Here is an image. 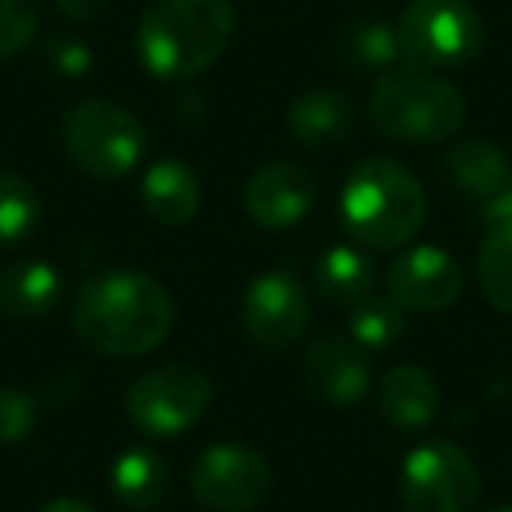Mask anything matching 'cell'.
<instances>
[{"mask_svg":"<svg viewBox=\"0 0 512 512\" xmlns=\"http://www.w3.org/2000/svg\"><path fill=\"white\" fill-rule=\"evenodd\" d=\"M60 137L71 162L95 179H120L134 172L148 148V130L141 120L106 99H88L67 109Z\"/></svg>","mask_w":512,"mask_h":512,"instance_id":"5b68a950","label":"cell"},{"mask_svg":"<svg viewBox=\"0 0 512 512\" xmlns=\"http://www.w3.org/2000/svg\"><path fill=\"white\" fill-rule=\"evenodd\" d=\"M288 134L302 144V148H330L341 144L355 130V109L341 92L330 88H309L292 102L285 116Z\"/></svg>","mask_w":512,"mask_h":512,"instance_id":"5bb4252c","label":"cell"},{"mask_svg":"<svg viewBox=\"0 0 512 512\" xmlns=\"http://www.w3.org/2000/svg\"><path fill=\"white\" fill-rule=\"evenodd\" d=\"M467 120V102L432 71H390L372 88V123L404 144L449 141Z\"/></svg>","mask_w":512,"mask_h":512,"instance_id":"277c9868","label":"cell"},{"mask_svg":"<svg viewBox=\"0 0 512 512\" xmlns=\"http://www.w3.org/2000/svg\"><path fill=\"white\" fill-rule=\"evenodd\" d=\"M446 179L470 200H488L505 183H512L509 158L495 141H460L446 155Z\"/></svg>","mask_w":512,"mask_h":512,"instance_id":"ac0fdd59","label":"cell"},{"mask_svg":"<svg viewBox=\"0 0 512 512\" xmlns=\"http://www.w3.org/2000/svg\"><path fill=\"white\" fill-rule=\"evenodd\" d=\"M172 320V295L162 281L141 271L99 274L74 299V330L99 355H148L169 337Z\"/></svg>","mask_w":512,"mask_h":512,"instance_id":"6da1fadb","label":"cell"},{"mask_svg":"<svg viewBox=\"0 0 512 512\" xmlns=\"http://www.w3.org/2000/svg\"><path fill=\"white\" fill-rule=\"evenodd\" d=\"M242 323L260 348L285 351L306 337L309 323H313V306H309L306 288L295 281V274L267 271L246 288Z\"/></svg>","mask_w":512,"mask_h":512,"instance_id":"30bf717a","label":"cell"},{"mask_svg":"<svg viewBox=\"0 0 512 512\" xmlns=\"http://www.w3.org/2000/svg\"><path fill=\"white\" fill-rule=\"evenodd\" d=\"M190 488L211 512H249L271 491V463L239 442H218L200 453L190 470Z\"/></svg>","mask_w":512,"mask_h":512,"instance_id":"9c48e42d","label":"cell"},{"mask_svg":"<svg viewBox=\"0 0 512 512\" xmlns=\"http://www.w3.org/2000/svg\"><path fill=\"white\" fill-rule=\"evenodd\" d=\"M337 57L351 71H386L400 60L397 29L383 18H358L337 39Z\"/></svg>","mask_w":512,"mask_h":512,"instance_id":"44dd1931","label":"cell"},{"mask_svg":"<svg viewBox=\"0 0 512 512\" xmlns=\"http://www.w3.org/2000/svg\"><path fill=\"white\" fill-rule=\"evenodd\" d=\"M372 281H376V267L372 260L355 246H330L327 253L316 260L313 267V285L327 302L337 306H355L369 295Z\"/></svg>","mask_w":512,"mask_h":512,"instance_id":"d6986e66","label":"cell"},{"mask_svg":"<svg viewBox=\"0 0 512 512\" xmlns=\"http://www.w3.org/2000/svg\"><path fill=\"white\" fill-rule=\"evenodd\" d=\"M57 4V11H64L67 18H74V22H92V18L106 15L109 0H53Z\"/></svg>","mask_w":512,"mask_h":512,"instance_id":"f1b7e54d","label":"cell"},{"mask_svg":"<svg viewBox=\"0 0 512 512\" xmlns=\"http://www.w3.org/2000/svg\"><path fill=\"white\" fill-rule=\"evenodd\" d=\"M211 407V383L190 365H162L130 386L127 414L148 435H179L193 428Z\"/></svg>","mask_w":512,"mask_h":512,"instance_id":"ba28073f","label":"cell"},{"mask_svg":"<svg viewBox=\"0 0 512 512\" xmlns=\"http://www.w3.org/2000/svg\"><path fill=\"white\" fill-rule=\"evenodd\" d=\"M306 386L330 407H351L369 393L372 372L362 348L341 337H320L306 351Z\"/></svg>","mask_w":512,"mask_h":512,"instance_id":"4fadbf2b","label":"cell"},{"mask_svg":"<svg viewBox=\"0 0 512 512\" xmlns=\"http://www.w3.org/2000/svg\"><path fill=\"white\" fill-rule=\"evenodd\" d=\"M477 214L488 228H498V225H509L512 221V183H505L498 193H491L488 200L477 204Z\"/></svg>","mask_w":512,"mask_h":512,"instance_id":"83f0119b","label":"cell"},{"mask_svg":"<svg viewBox=\"0 0 512 512\" xmlns=\"http://www.w3.org/2000/svg\"><path fill=\"white\" fill-rule=\"evenodd\" d=\"M428 200L407 165L393 158H365L348 172L341 190V218L369 249H397L425 225Z\"/></svg>","mask_w":512,"mask_h":512,"instance_id":"3957f363","label":"cell"},{"mask_svg":"<svg viewBox=\"0 0 512 512\" xmlns=\"http://www.w3.org/2000/svg\"><path fill=\"white\" fill-rule=\"evenodd\" d=\"M39 29L36 0H0V60L18 57L29 50Z\"/></svg>","mask_w":512,"mask_h":512,"instance_id":"d4e9b609","label":"cell"},{"mask_svg":"<svg viewBox=\"0 0 512 512\" xmlns=\"http://www.w3.org/2000/svg\"><path fill=\"white\" fill-rule=\"evenodd\" d=\"M379 411L393 428L421 432L439 414V386L418 365H397L379 383Z\"/></svg>","mask_w":512,"mask_h":512,"instance_id":"9a60e30c","label":"cell"},{"mask_svg":"<svg viewBox=\"0 0 512 512\" xmlns=\"http://www.w3.org/2000/svg\"><path fill=\"white\" fill-rule=\"evenodd\" d=\"M232 36L228 0H155L137 25V53L151 74L183 81L218 64Z\"/></svg>","mask_w":512,"mask_h":512,"instance_id":"7a4b0ae2","label":"cell"},{"mask_svg":"<svg viewBox=\"0 0 512 512\" xmlns=\"http://www.w3.org/2000/svg\"><path fill=\"white\" fill-rule=\"evenodd\" d=\"M246 214L260 228H292L313 211L316 183L302 165L295 162H267L249 176L246 193H242Z\"/></svg>","mask_w":512,"mask_h":512,"instance_id":"7c38bea8","label":"cell"},{"mask_svg":"<svg viewBox=\"0 0 512 512\" xmlns=\"http://www.w3.org/2000/svg\"><path fill=\"white\" fill-rule=\"evenodd\" d=\"M404 334V309L393 299H362L348 313V337L362 351H383Z\"/></svg>","mask_w":512,"mask_h":512,"instance_id":"cb8c5ba5","label":"cell"},{"mask_svg":"<svg viewBox=\"0 0 512 512\" xmlns=\"http://www.w3.org/2000/svg\"><path fill=\"white\" fill-rule=\"evenodd\" d=\"M39 228V193L18 172H0V246H18Z\"/></svg>","mask_w":512,"mask_h":512,"instance_id":"603a6c76","label":"cell"},{"mask_svg":"<svg viewBox=\"0 0 512 512\" xmlns=\"http://www.w3.org/2000/svg\"><path fill=\"white\" fill-rule=\"evenodd\" d=\"M488 512H512V505H495V509H488Z\"/></svg>","mask_w":512,"mask_h":512,"instance_id":"4dcf8cb0","label":"cell"},{"mask_svg":"<svg viewBox=\"0 0 512 512\" xmlns=\"http://www.w3.org/2000/svg\"><path fill=\"white\" fill-rule=\"evenodd\" d=\"M39 512H95L92 505H85V502H78V498H57V502H50L46 509H39Z\"/></svg>","mask_w":512,"mask_h":512,"instance_id":"f546056e","label":"cell"},{"mask_svg":"<svg viewBox=\"0 0 512 512\" xmlns=\"http://www.w3.org/2000/svg\"><path fill=\"white\" fill-rule=\"evenodd\" d=\"M141 204L158 225L179 228L200 211V179L193 176L190 165L176 158L155 162L141 179Z\"/></svg>","mask_w":512,"mask_h":512,"instance_id":"2e32d148","label":"cell"},{"mask_svg":"<svg viewBox=\"0 0 512 512\" xmlns=\"http://www.w3.org/2000/svg\"><path fill=\"white\" fill-rule=\"evenodd\" d=\"M397 43L404 64L449 71L481 53L484 22L470 0H411L397 22Z\"/></svg>","mask_w":512,"mask_h":512,"instance_id":"8992f818","label":"cell"},{"mask_svg":"<svg viewBox=\"0 0 512 512\" xmlns=\"http://www.w3.org/2000/svg\"><path fill=\"white\" fill-rule=\"evenodd\" d=\"M169 491V463L158 449L134 446L113 463V495L127 509H155Z\"/></svg>","mask_w":512,"mask_h":512,"instance_id":"ffe728a7","label":"cell"},{"mask_svg":"<svg viewBox=\"0 0 512 512\" xmlns=\"http://www.w3.org/2000/svg\"><path fill=\"white\" fill-rule=\"evenodd\" d=\"M46 64L64 78H81L92 71V46H85L74 36H57L46 46Z\"/></svg>","mask_w":512,"mask_h":512,"instance_id":"4316f807","label":"cell"},{"mask_svg":"<svg viewBox=\"0 0 512 512\" xmlns=\"http://www.w3.org/2000/svg\"><path fill=\"white\" fill-rule=\"evenodd\" d=\"M64 299V281L43 260H22L0 274V309L11 320H43Z\"/></svg>","mask_w":512,"mask_h":512,"instance_id":"e0dca14e","label":"cell"},{"mask_svg":"<svg viewBox=\"0 0 512 512\" xmlns=\"http://www.w3.org/2000/svg\"><path fill=\"white\" fill-rule=\"evenodd\" d=\"M477 278L481 292L498 313L512 316V221L509 225L488 228L477 253Z\"/></svg>","mask_w":512,"mask_h":512,"instance_id":"7402d4cb","label":"cell"},{"mask_svg":"<svg viewBox=\"0 0 512 512\" xmlns=\"http://www.w3.org/2000/svg\"><path fill=\"white\" fill-rule=\"evenodd\" d=\"M386 292L400 309L442 313L463 292V271L439 246H414L386 267Z\"/></svg>","mask_w":512,"mask_h":512,"instance_id":"8fae6325","label":"cell"},{"mask_svg":"<svg viewBox=\"0 0 512 512\" xmlns=\"http://www.w3.org/2000/svg\"><path fill=\"white\" fill-rule=\"evenodd\" d=\"M477 495L481 474L453 442H425L400 467V498L407 512H470Z\"/></svg>","mask_w":512,"mask_h":512,"instance_id":"52a82bcc","label":"cell"},{"mask_svg":"<svg viewBox=\"0 0 512 512\" xmlns=\"http://www.w3.org/2000/svg\"><path fill=\"white\" fill-rule=\"evenodd\" d=\"M36 428V397L25 390H0V442H22Z\"/></svg>","mask_w":512,"mask_h":512,"instance_id":"484cf974","label":"cell"}]
</instances>
